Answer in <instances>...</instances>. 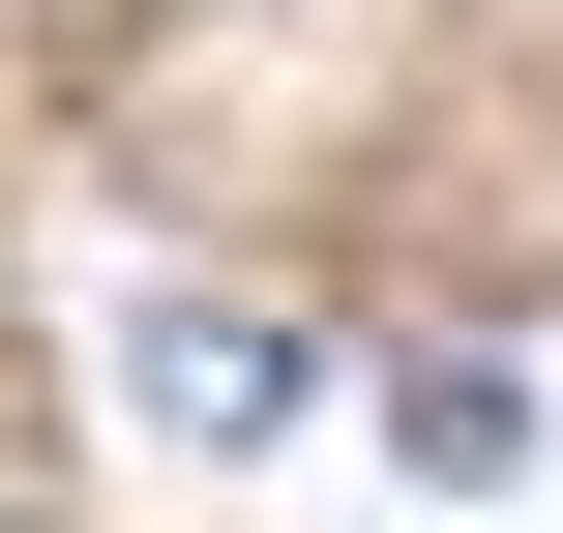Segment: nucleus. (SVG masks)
<instances>
[{
  "label": "nucleus",
  "instance_id": "1",
  "mask_svg": "<svg viewBox=\"0 0 563 533\" xmlns=\"http://www.w3.org/2000/svg\"><path fill=\"white\" fill-rule=\"evenodd\" d=\"M297 386H327V356H297V297H208V267H178V297H119V415H148V445H297Z\"/></svg>",
  "mask_w": 563,
  "mask_h": 533
},
{
  "label": "nucleus",
  "instance_id": "2",
  "mask_svg": "<svg viewBox=\"0 0 563 533\" xmlns=\"http://www.w3.org/2000/svg\"><path fill=\"white\" fill-rule=\"evenodd\" d=\"M386 445L475 504V475H534V386H505V356H416V386H386Z\"/></svg>",
  "mask_w": 563,
  "mask_h": 533
}]
</instances>
